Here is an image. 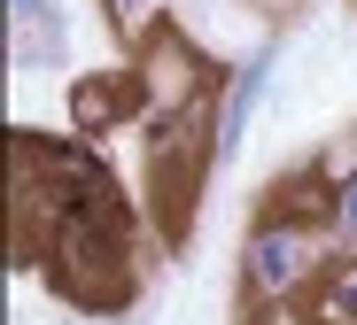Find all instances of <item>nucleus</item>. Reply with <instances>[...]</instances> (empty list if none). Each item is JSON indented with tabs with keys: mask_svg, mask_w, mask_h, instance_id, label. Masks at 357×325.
<instances>
[{
	"mask_svg": "<svg viewBox=\"0 0 357 325\" xmlns=\"http://www.w3.org/2000/svg\"><path fill=\"white\" fill-rule=\"evenodd\" d=\"M326 232L303 225V217H280L264 209L249 225V248H241V279H249V302L257 310H287L295 294H303L311 279H326Z\"/></svg>",
	"mask_w": 357,
	"mask_h": 325,
	"instance_id": "f257e3e1",
	"label": "nucleus"
},
{
	"mask_svg": "<svg viewBox=\"0 0 357 325\" xmlns=\"http://www.w3.org/2000/svg\"><path fill=\"white\" fill-rule=\"evenodd\" d=\"M132 78H140V132H163V124L187 116L195 101L225 93V86H210V62L195 54V39H178V31H155L132 54Z\"/></svg>",
	"mask_w": 357,
	"mask_h": 325,
	"instance_id": "f03ea898",
	"label": "nucleus"
},
{
	"mask_svg": "<svg viewBox=\"0 0 357 325\" xmlns=\"http://www.w3.org/2000/svg\"><path fill=\"white\" fill-rule=\"evenodd\" d=\"M272 70H280V39H264V47L241 62V70L225 78V93H218V148H225V155L241 148V132H249V116H257V101H264Z\"/></svg>",
	"mask_w": 357,
	"mask_h": 325,
	"instance_id": "7ed1b4c3",
	"label": "nucleus"
},
{
	"mask_svg": "<svg viewBox=\"0 0 357 325\" xmlns=\"http://www.w3.org/2000/svg\"><path fill=\"white\" fill-rule=\"evenodd\" d=\"M140 116V78L132 70H109V78H78L70 86V124L78 132H109V124H132Z\"/></svg>",
	"mask_w": 357,
	"mask_h": 325,
	"instance_id": "20e7f679",
	"label": "nucleus"
},
{
	"mask_svg": "<svg viewBox=\"0 0 357 325\" xmlns=\"http://www.w3.org/2000/svg\"><path fill=\"white\" fill-rule=\"evenodd\" d=\"M8 54L24 62H54L63 54V8L54 0H8Z\"/></svg>",
	"mask_w": 357,
	"mask_h": 325,
	"instance_id": "39448f33",
	"label": "nucleus"
},
{
	"mask_svg": "<svg viewBox=\"0 0 357 325\" xmlns=\"http://www.w3.org/2000/svg\"><path fill=\"white\" fill-rule=\"evenodd\" d=\"M319 325H357V255L319 279Z\"/></svg>",
	"mask_w": 357,
	"mask_h": 325,
	"instance_id": "423d86ee",
	"label": "nucleus"
},
{
	"mask_svg": "<svg viewBox=\"0 0 357 325\" xmlns=\"http://www.w3.org/2000/svg\"><path fill=\"white\" fill-rule=\"evenodd\" d=\"M326 232H334L342 248H357V178L334 186V225H326Z\"/></svg>",
	"mask_w": 357,
	"mask_h": 325,
	"instance_id": "0eeeda50",
	"label": "nucleus"
},
{
	"mask_svg": "<svg viewBox=\"0 0 357 325\" xmlns=\"http://www.w3.org/2000/svg\"><path fill=\"white\" fill-rule=\"evenodd\" d=\"M101 16H109L116 31H140V24H148V0H101Z\"/></svg>",
	"mask_w": 357,
	"mask_h": 325,
	"instance_id": "6e6552de",
	"label": "nucleus"
}]
</instances>
